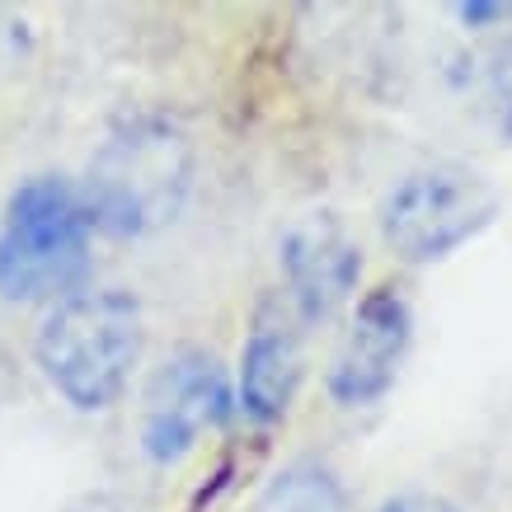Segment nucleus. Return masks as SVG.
Returning a JSON list of instances; mask_svg holds the SVG:
<instances>
[{
	"mask_svg": "<svg viewBox=\"0 0 512 512\" xmlns=\"http://www.w3.org/2000/svg\"><path fill=\"white\" fill-rule=\"evenodd\" d=\"M193 141L165 113H137L113 127L76 188L90 231L141 240L165 231L193 193Z\"/></svg>",
	"mask_w": 512,
	"mask_h": 512,
	"instance_id": "nucleus-1",
	"label": "nucleus"
},
{
	"mask_svg": "<svg viewBox=\"0 0 512 512\" xmlns=\"http://www.w3.org/2000/svg\"><path fill=\"white\" fill-rule=\"evenodd\" d=\"M141 348H146V320L137 296L123 287H90V292L80 287L76 296L47 311L33 357L47 386L71 409L99 414L132 386Z\"/></svg>",
	"mask_w": 512,
	"mask_h": 512,
	"instance_id": "nucleus-2",
	"label": "nucleus"
},
{
	"mask_svg": "<svg viewBox=\"0 0 512 512\" xmlns=\"http://www.w3.org/2000/svg\"><path fill=\"white\" fill-rule=\"evenodd\" d=\"M90 221L62 174H33L0 217V296L15 306L66 301L90 273Z\"/></svg>",
	"mask_w": 512,
	"mask_h": 512,
	"instance_id": "nucleus-3",
	"label": "nucleus"
},
{
	"mask_svg": "<svg viewBox=\"0 0 512 512\" xmlns=\"http://www.w3.org/2000/svg\"><path fill=\"white\" fill-rule=\"evenodd\" d=\"M498 188L475 165L433 160L409 170L381 202V240L400 264H442L498 217Z\"/></svg>",
	"mask_w": 512,
	"mask_h": 512,
	"instance_id": "nucleus-4",
	"label": "nucleus"
},
{
	"mask_svg": "<svg viewBox=\"0 0 512 512\" xmlns=\"http://www.w3.org/2000/svg\"><path fill=\"white\" fill-rule=\"evenodd\" d=\"M235 414V390L217 353L179 348L160 362L141 395V451L156 466H174L202 442V433L226 428Z\"/></svg>",
	"mask_w": 512,
	"mask_h": 512,
	"instance_id": "nucleus-5",
	"label": "nucleus"
},
{
	"mask_svg": "<svg viewBox=\"0 0 512 512\" xmlns=\"http://www.w3.org/2000/svg\"><path fill=\"white\" fill-rule=\"evenodd\" d=\"M409 343H414L409 301L395 287H372L357 301L353 325L334 348V362L325 372L329 400L339 409H367V404L386 400L404 367Z\"/></svg>",
	"mask_w": 512,
	"mask_h": 512,
	"instance_id": "nucleus-6",
	"label": "nucleus"
},
{
	"mask_svg": "<svg viewBox=\"0 0 512 512\" xmlns=\"http://www.w3.org/2000/svg\"><path fill=\"white\" fill-rule=\"evenodd\" d=\"M278 268L287 282V306L301 325H320L357 292L362 249L334 217H311L292 226L278 245Z\"/></svg>",
	"mask_w": 512,
	"mask_h": 512,
	"instance_id": "nucleus-7",
	"label": "nucleus"
},
{
	"mask_svg": "<svg viewBox=\"0 0 512 512\" xmlns=\"http://www.w3.org/2000/svg\"><path fill=\"white\" fill-rule=\"evenodd\" d=\"M306 376V357H301V329L278 301H264L254 315L245 348H240V372H235V409L259 428L287 419L296 390Z\"/></svg>",
	"mask_w": 512,
	"mask_h": 512,
	"instance_id": "nucleus-8",
	"label": "nucleus"
},
{
	"mask_svg": "<svg viewBox=\"0 0 512 512\" xmlns=\"http://www.w3.org/2000/svg\"><path fill=\"white\" fill-rule=\"evenodd\" d=\"M259 512H348V494L329 466L296 461L264 489Z\"/></svg>",
	"mask_w": 512,
	"mask_h": 512,
	"instance_id": "nucleus-9",
	"label": "nucleus"
},
{
	"mask_svg": "<svg viewBox=\"0 0 512 512\" xmlns=\"http://www.w3.org/2000/svg\"><path fill=\"white\" fill-rule=\"evenodd\" d=\"M489 104H494L498 132L512 141V43H508V52H498L494 71H489Z\"/></svg>",
	"mask_w": 512,
	"mask_h": 512,
	"instance_id": "nucleus-10",
	"label": "nucleus"
},
{
	"mask_svg": "<svg viewBox=\"0 0 512 512\" xmlns=\"http://www.w3.org/2000/svg\"><path fill=\"white\" fill-rule=\"evenodd\" d=\"M376 512H461L447 494H433V489H404V494H390Z\"/></svg>",
	"mask_w": 512,
	"mask_h": 512,
	"instance_id": "nucleus-11",
	"label": "nucleus"
},
{
	"mask_svg": "<svg viewBox=\"0 0 512 512\" xmlns=\"http://www.w3.org/2000/svg\"><path fill=\"white\" fill-rule=\"evenodd\" d=\"M456 19L466 29H494V24L512 19V5H503V0H466V5H456Z\"/></svg>",
	"mask_w": 512,
	"mask_h": 512,
	"instance_id": "nucleus-12",
	"label": "nucleus"
}]
</instances>
